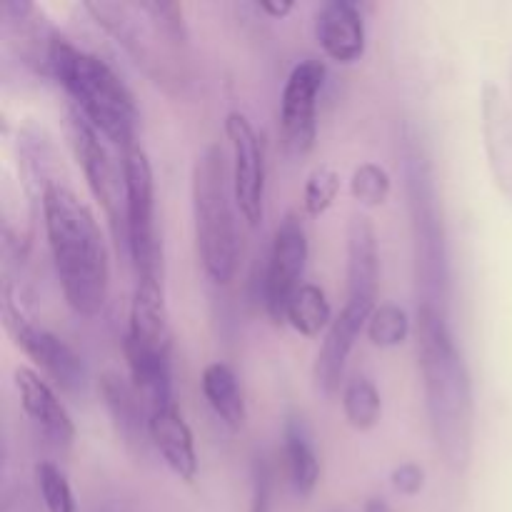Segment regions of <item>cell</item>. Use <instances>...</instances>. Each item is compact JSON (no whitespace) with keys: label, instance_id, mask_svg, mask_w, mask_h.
<instances>
[{"label":"cell","instance_id":"6da1fadb","mask_svg":"<svg viewBox=\"0 0 512 512\" xmlns=\"http://www.w3.org/2000/svg\"><path fill=\"white\" fill-rule=\"evenodd\" d=\"M415 333L425 410L435 450L453 473H465L473 460L475 438V400L468 365L455 345L448 313L435 305H418Z\"/></svg>","mask_w":512,"mask_h":512},{"label":"cell","instance_id":"7a4b0ae2","mask_svg":"<svg viewBox=\"0 0 512 512\" xmlns=\"http://www.w3.org/2000/svg\"><path fill=\"white\" fill-rule=\"evenodd\" d=\"M38 205L65 303L73 313L95 318L108 300L110 260L93 210L58 178L45 183Z\"/></svg>","mask_w":512,"mask_h":512},{"label":"cell","instance_id":"3957f363","mask_svg":"<svg viewBox=\"0 0 512 512\" xmlns=\"http://www.w3.org/2000/svg\"><path fill=\"white\" fill-rule=\"evenodd\" d=\"M83 8L128 50L153 83L168 90L183 88V53L188 48L183 5L170 0H90Z\"/></svg>","mask_w":512,"mask_h":512},{"label":"cell","instance_id":"277c9868","mask_svg":"<svg viewBox=\"0 0 512 512\" xmlns=\"http://www.w3.org/2000/svg\"><path fill=\"white\" fill-rule=\"evenodd\" d=\"M50 78L63 85L73 108L103 138L118 145L120 153L138 143V105L128 85L103 58L85 53L60 33L50 53Z\"/></svg>","mask_w":512,"mask_h":512},{"label":"cell","instance_id":"5b68a950","mask_svg":"<svg viewBox=\"0 0 512 512\" xmlns=\"http://www.w3.org/2000/svg\"><path fill=\"white\" fill-rule=\"evenodd\" d=\"M233 173L223 145H205L193 165V220L200 263L213 283L228 285L238 273L240 235Z\"/></svg>","mask_w":512,"mask_h":512},{"label":"cell","instance_id":"8992f818","mask_svg":"<svg viewBox=\"0 0 512 512\" xmlns=\"http://www.w3.org/2000/svg\"><path fill=\"white\" fill-rule=\"evenodd\" d=\"M405 185H408L410 215H413L415 265L418 285L423 290L420 303L435 305L448 313V248H445L443 218L438 213V193L433 183V168L418 145L405 150Z\"/></svg>","mask_w":512,"mask_h":512},{"label":"cell","instance_id":"52a82bcc","mask_svg":"<svg viewBox=\"0 0 512 512\" xmlns=\"http://www.w3.org/2000/svg\"><path fill=\"white\" fill-rule=\"evenodd\" d=\"M65 130H68V143L75 160L88 180L90 193L95 195L108 218L115 243L118 248L123 245L128 250V193H125L123 165L118 168L108 145L78 108H70L65 115Z\"/></svg>","mask_w":512,"mask_h":512},{"label":"cell","instance_id":"ba28073f","mask_svg":"<svg viewBox=\"0 0 512 512\" xmlns=\"http://www.w3.org/2000/svg\"><path fill=\"white\" fill-rule=\"evenodd\" d=\"M128 193V253L138 280L163 283V243L155 225L153 165L143 145L135 143L120 153Z\"/></svg>","mask_w":512,"mask_h":512},{"label":"cell","instance_id":"9c48e42d","mask_svg":"<svg viewBox=\"0 0 512 512\" xmlns=\"http://www.w3.org/2000/svg\"><path fill=\"white\" fill-rule=\"evenodd\" d=\"M3 323L13 343L65 393H80L88 383L83 358L48 328L35 323L25 310L18 288L5 278L3 283Z\"/></svg>","mask_w":512,"mask_h":512},{"label":"cell","instance_id":"30bf717a","mask_svg":"<svg viewBox=\"0 0 512 512\" xmlns=\"http://www.w3.org/2000/svg\"><path fill=\"white\" fill-rule=\"evenodd\" d=\"M308 250V230H305L303 218L295 210H288L275 228L268 268H265L263 288H260L265 310L275 323H283L288 300L303 285L300 278H303L305 263H308Z\"/></svg>","mask_w":512,"mask_h":512},{"label":"cell","instance_id":"8fae6325","mask_svg":"<svg viewBox=\"0 0 512 512\" xmlns=\"http://www.w3.org/2000/svg\"><path fill=\"white\" fill-rule=\"evenodd\" d=\"M225 133H228L233 160V193L235 205L250 228H258L265 218V145L248 115L230 110L225 115Z\"/></svg>","mask_w":512,"mask_h":512},{"label":"cell","instance_id":"7c38bea8","mask_svg":"<svg viewBox=\"0 0 512 512\" xmlns=\"http://www.w3.org/2000/svg\"><path fill=\"white\" fill-rule=\"evenodd\" d=\"M325 83L323 60L305 58L290 70L280 98V140L290 155H308L318 138V98Z\"/></svg>","mask_w":512,"mask_h":512},{"label":"cell","instance_id":"4fadbf2b","mask_svg":"<svg viewBox=\"0 0 512 512\" xmlns=\"http://www.w3.org/2000/svg\"><path fill=\"white\" fill-rule=\"evenodd\" d=\"M378 308L375 303H363V300H348L345 308L340 310L338 318H333L328 333H325L323 345H320L318 355H315L313 365V380L315 390L325 398H333L343 383L345 365H348L350 350H353L355 340H358L360 330L368 325L370 315Z\"/></svg>","mask_w":512,"mask_h":512},{"label":"cell","instance_id":"5bb4252c","mask_svg":"<svg viewBox=\"0 0 512 512\" xmlns=\"http://www.w3.org/2000/svg\"><path fill=\"white\" fill-rule=\"evenodd\" d=\"M98 395L110 415L115 435L133 458H145L150 440V410L135 385L118 373H103L98 378Z\"/></svg>","mask_w":512,"mask_h":512},{"label":"cell","instance_id":"9a60e30c","mask_svg":"<svg viewBox=\"0 0 512 512\" xmlns=\"http://www.w3.org/2000/svg\"><path fill=\"white\" fill-rule=\"evenodd\" d=\"M480 128L490 173L512 205V103L493 80L480 90Z\"/></svg>","mask_w":512,"mask_h":512},{"label":"cell","instance_id":"2e32d148","mask_svg":"<svg viewBox=\"0 0 512 512\" xmlns=\"http://www.w3.org/2000/svg\"><path fill=\"white\" fill-rule=\"evenodd\" d=\"M5 30L18 48L20 60L40 75L50 78V53L53 43L60 35L48 20V15L30 0H5L0 5Z\"/></svg>","mask_w":512,"mask_h":512},{"label":"cell","instance_id":"e0dca14e","mask_svg":"<svg viewBox=\"0 0 512 512\" xmlns=\"http://www.w3.org/2000/svg\"><path fill=\"white\" fill-rule=\"evenodd\" d=\"M15 390L38 433L55 448H70L75 440V425L55 390L30 368L15 370Z\"/></svg>","mask_w":512,"mask_h":512},{"label":"cell","instance_id":"ac0fdd59","mask_svg":"<svg viewBox=\"0 0 512 512\" xmlns=\"http://www.w3.org/2000/svg\"><path fill=\"white\" fill-rule=\"evenodd\" d=\"M315 38L323 53L340 65H353L365 53V18L353 0H328L315 15Z\"/></svg>","mask_w":512,"mask_h":512},{"label":"cell","instance_id":"d6986e66","mask_svg":"<svg viewBox=\"0 0 512 512\" xmlns=\"http://www.w3.org/2000/svg\"><path fill=\"white\" fill-rule=\"evenodd\" d=\"M345 240H348V270H345V278H348V300L375 303L380 278V250L378 233H375V225L370 220V215H350Z\"/></svg>","mask_w":512,"mask_h":512},{"label":"cell","instance_id":"ffe728a7","mask_svg":"<svg viewBox=\"0 0 512 512\" xmlns=\"http://www.w3.org/2000/svg\"><path fill=\"white\" fill-rule=\"evenodd\" d=\"M125 340L145 350H153V353L170 355V350H173V330H170L163 283L138 280L133 300H130L128 335H125Z\"/></svg>","mask_w":512,"mask_h":512},{"label":"cell","instance_id":"44dd1931","mask_svg":"<svg viewBox=\"0 0 512 512\" xmlns=\"http://www.w3.org/2000/svg\"><path fill=\"white\" fill-rule=\"evenodd\" d=\"M150 440H153V448L158 450L165 465L180 480L193 483L195 475H198V453H195L193 430L185 423L178 405L155 410L150 415Z\"/></svg>","mask_w":512,"mask_h":512},{"label":"cell","instance_id":"7402d4cb","mask_svg":"<svg viewBox=\"0 0 512 512\" xmlns=\"http://www.w3.org/2000/svg\"><path fill=\"white\" fill-rule=\"evenodd\" d=\"M125 360L130 368V383L140 393V398L148 405L150 415L155 410H163L175 405L173 398V370H170V355L153 353L140 345L125 340L123 343Z\"/></svg>","mask_w":512,"mask_h":512},{"label":"cell","instance_id":"603a6c76","mask_svg":"<svg viewBox=\"0 0 512 512\" xmlns=\"http://www.w3.org/2000/svg\"><path fill=\"white\" fill-rule=\"evenodd\" d=\"M283 458L288 483L298 498H310L320 480V458L313 433L300 415H290L283 428Z\"/></svg>","mask_w":512,"mask_h":512},{"label":"cell","instance_id":"cb8c5ba5","mask_svg":"<svg viewBox=\"0 0 512 512\" xmlns=\"http://www.w3.org/2000/svg\"><path fill=\"white\" fill-rule=\"evenodd\" d=\"M200 388H203L205 400L213 408V413L228 425L233 433L245 428L248 420V410H245V395L243 385H240L238 375L228 363H210L205 365L203 378H200Z\"/></svg>","mask_w":512,"mask_h":512},{"label":"cell","instance_id":"d4e9b609","mask_svg":"<svg viewBox=\"0 0 512 512\" xmlns=\"http://www.w3.org/2000/svg\"><path fill=\"white\" fill-rule=\"evenodd\" d=\"M285 320L305 338H318L333 323V308L325 290L315 283H303L285 308Z\"/></svg>","mask_w":512,"mask_h":512},{"label":"cell","instance_id":"484cf974","mask_svg":"<svg viewBox=\"0 0 512 512\" xmlns=\"http://www.w3.org/2000/svg\"><path fill=\"white\" fill-rule=\"evenodd\" d=\"M343 413L345 420L355 430L365 433L380 423L383 415V400H380L378 388L368 378H353L343 388Z\"/></svg>","mask_w":512,"mask_h":512},{"label":"cell","instance_id":"4316f807","mask_svg":"<svg viewBox=\"0 0 512 512\" xmlns=\"http://www.w3.org/2000/svg\"><path fill=\"white\" fill-rule=\"evenodd\" d=\"M35 485H38L40 503L45 512H78L75 495L68 483V475L50 460H40L35 465Z\"/></svg>","mask_w":512,"mask_h":512},{"label":"cell","instance_id":"83f0119b","mask_svg":"<svg viewBox=\"0 0 512 512\" xmlns=\"http://www.w3.org/2000/svg\"><path fill=\"white\" fill-rule=\"evenodd\" d=\"M410 318L400 305L383 303L373 310L368 320V338L378 348H398L408 340Z\"/></svg>","mask_w":512,"mask_h":512},{"label":"cell","instance_id":"f1b7e54d","mask_svg":"<svg viewBox=\"0 0 512 512\" xmlns=\"http://www.w3.org/2000/svg\"><path fill=\"white\" fill-rule=\"evenodd\" d=\"M390 190H393V180H390V173L380 163L368 160V163H360L353 170L350 193L363 208H380L390 198Z\"/></svg>","mask_w":512,"mask_h":512},{"label":"cell","instance_id":"f546056e","mask_svg":"<svg viewBox=\"0 0 512 512\" xmlns=\"http://www.w3.org/2000/svg\"><path fill=\"white\" fill-rule=\"evenodd\" d=\"M340 185H343V180H340L338 168H333L330 163L318 165V168L308 175V183H305L303 190L305 213H308L310 218H320V215L328 213L330 205L338 198Z\"/></svg>","mask_w":512,"mask_h":512},{"label":"cell","instance_id":"4dcf8cb0","mask_svg":"<svg viewBox=\"0 0 512 512\" xmlns=\"http://www.w3.org/2000/svg\"><path fill=\"white\" fill-rule=\"evenodd\" d=\"M390 483H393V488L398 490L400 495L413 498V495H418L420 490H423L425 470L415 463H403L398 465V468H393V473H390Z\"/></svg>","mask_w":512,"mask_h":512},{"label":"cell","instance_id":"1f68e13d","mask_svg":"<svg viewBox=\"0 0 512 512\" xmlns=\"http://www.w3.org/2000/svg\"><path fill=\"white\" fill-rule=\"evenodd\" d=\"M270 470L263 460H255L253 465V503L250 512H270Z\"/></svg>","mask_w":512,"mask_h":512},{"label":"cell","instance_id":"d6a6232c","mask_svg":"<svg viewBox=\"0 0 512 512\" xmlns=\"http://www.w3.org/2000/svg\"><path fill=\"white\" fill-rule=\"evenodd\" d=\"M293 8L295 5L290 0H263V3H258V10H263L273 20H283Z\"/></svg>","mask_w":512,"mask_h":512},{"label":"cell","instance_id":"836d02e7","mask_svg":"<svg viewBox=\"0 0 512 512\" xmlns=\"http://www.w3.org/2000/svg\"><path fill=\"white\" fill-rule=\"evenodd\" d=\"M3 512H35L33 503L28 500V495L25 493H18L15 498H5V505H3Z\"/></svg>","mask_w":512,"mask_h":512},{"label":"cell","instance_id":"e575fe53","mask_svg":"<svg viewBox=\"0 0 512 512\" xmlns=\"http://www.w3.org/2000/svg\"><path fill=\"white\" fill-rule=\"evenodd\" d=\"M363 512H390V505L385 503L383 498H370L368 503H365Z\"/></svg>","mask_w":512,"mask_h":512},{"label":"cell","instance_id":"d590c367","mask_svg":"<svg viewBox=\"0 0 512 512\" xmlns=\"http://www.w3.org/2000/svg\"><path fill=\"white\" fill-rule=\"evenodd\" d=\"M510 88H512V63H510Z\"/></svg>","mask_w":512,"mask_h":512}]
</instances>
